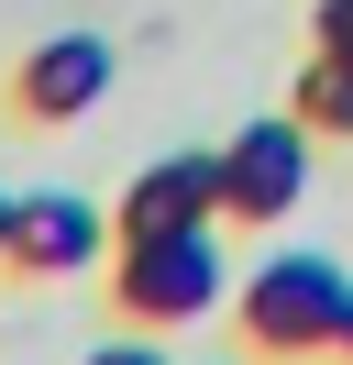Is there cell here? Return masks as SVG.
<instances>
[{
  "instance_id": "6da1fadb",
  "label": "cell",
  "mask_w": 353,
  "mask_h": 365,
  "mask_svg": "<svg viewBox=\"0 0 353 365\" xmlns=\"http://www.w3.org/2000/svg\"><path fill=\"white\" fill-rule=\"evenodd\" d=\"M342 310H353V277L331 266V255H265L254 277H232V321L254 354L276 365H309L342 343Z\"/></svg>"
},
{
  "instance_id": "7a4b0ae2",
  "label": "cell",
  "mask_w": 353,
  "mask_h": 365,
  "mask_svg": "<svg viewBox=\"0 0 353 365\" xmlns=\"http://www.w3.org/2000/svg\"><path fill=\"white\" fill-rule=\"evenodd\" d=\"M232 299L221 266V232H122L110 244V310L132 332H176V321H210Z\"/></svg>"
},
{
  "instance_id": "3957f363",
  "label": "cell",
  "mask_w": 353,
  "mask_h": 365,
  "mask_svg": "<svg viewBox=\"0 0 353 365\" xmlns=\"http://www.w3.org/2000/svg\"><path fill=\"white\" fill-rule=\"evenodd\" d=\"M298 200H309V122H298V111H287V122H254V133L221 144V222L276 232Z\"/></svg>"
},
{
  "instance_id": "277c9868",
  "label": "cell",
  "mask_w": 353,
  "mask_h": 365,
  "mask_svg": "<svg viewBox=\"0 0 353 365\" xmlns=\"http://www.w3.org/2000/svg\"><path fill=\"white\" fill-rule=\"evenodd\" d=\"M0 266H22V277H88V266H110V210L78 200V188H22L11 222H0Z\"/></svg>"
},
{
  "instance_id": "5b68a950",
  "label": "cell",
  "mask_w": 353,
  "mask_h": 365,
  "mask_svg": "<svg viewBox=\"0 0 353 365\" xmlns=\"http://www.w3.org/2000/svg\"><path fill=\"white\" fill-rule=\"evenodd\" d=\"M210 222H221V155H154L110 210V232H210Z\"/></svg>"
},
{
  "instance_id": "8992f818",
  "label": "cell",
  "mask_w": 353,
  "mask_h": 365,
  "mask_svg": "<svg viewBox=\"0 0 353 365\" xmlns=\"http://www.w3.org/2000/svg\"><path fill=\"white\" fill-rule=\"evenodd\" d=\"M11 100H22V122H78V111H100V100H110V45H100V34L33 45L22 78H11Z\"/></svg>"
},
{
  "instance_id": "52a82bcc",
  "label": "cell",
  "mask_w": 353,
  "mask_h": 365,
  "mask_svg": "<svg viewBox=\"0 0 353 365\" xmlns=\"http://www.w3.org/2000/svg\"><path fill=\"white\" fill-rule=\"evenodd\" d=\"M298 122H309V133H353V56H309V67H298Z\"/></svg>"
},
{
  "instance_id": "ba28073f",
  "label": "cell",
  "mask_w": 353,
  "mask_h": 365,
  "mask_svg": "<svg viewBox=\"0 0 353 365\" xmlns=\"http://www.w3.org/2000/svg\"><path fill=\"white\" fill-rule=\"evenodd\" d=\"M78 365H166V332H110V343H88Z\"/></svg>"
},
{
  "instance_id": "9c48e42d",
  "label": "cell",
  "mask_w": 353,
  "mask_h": 365,
  "mask_svg": "<svg viewBox=\"0 0 353 365\" xmlns=\"http://www.w3.org/2000/svg\"><path fill=\"white\" fill-rule=\"evenodd\" d=\"M320 45H331V56H353V0H320Z\"/></svg>"
},
{
  "instance_id": "30bf717a",
  "label": "cell",
  "mask_w": 353,
  "mask_h": 365,
  "mask_svg": "<svg viewBox=\"0 0 353 365\" xmlns=\"http://www.w3.org/2000/svg\"><path fill=\"white\" fill-rule=\"evenodd\" d=\"M331 354H353V310H342V343H331Z\"/></svg>"
},
{
  "instance_id": "8fae6325",
  "label": "cell",
  "mask_w": 353,
  "mask_h": 365,
  "mask_svg": "<svg viewBox=\"0 0 353 365\" xmlns=\"http://www.w3.org/2000/svg\"><path fill=\"white\" fill-rule=\"evenodd\" d=\"M0 222H11V200H0Z\"/></svg>"
}]
</instances>
